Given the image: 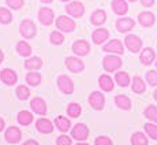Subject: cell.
<instances>
[{"instance_id": "obj_15", "label": "cell", "mask_w": 157, "mask_h": 145, "mask_svg": "<svg viewBox=\"0 0 157 145\" xmlns=\"http://www.w3.org/2000/svg\"><path fill=\"white\" fill-rule=\"evenodd\" d=\"M116 28L119 32L124 33V32H127V30H131L134 28V21H132L131 18H120L116 22Z\"/></svg>"}, {"instance_id": "obj_37", "label": "cell", "mask_w": 157, "mask_h": 145, "mask_svg": "<svg viewBox=\"0 0 157 145\" xmlns=\"http://www.w3.org/2000/svg\"><path fill=\"white\" fill-rule=\"evenodd\" d=\"M17 95H18V97H19L21 100H26V99L29 97L30 92H29V89H28L26 86L21 85V86L17 88Z\"/></svg>"}, {"instance_id": "obj_51", "label": "cell", "mask_w": 157, "mask_h": 145, "mask_svg": "<svg viewBox=\"0 0 157 145\" xmlns=\"http://www.w3.org/2000/svg\"><path fill=\"white\" fill-rule=\"evenodd\" d=\"M156 67H157V62H156Z\"/></svg>"}, {"instance_id": "obj_18", "label": "cell", "mask_w": 157, "mask_h": 145, "mask_svg": "<svg viewBox=\"0 0 157 145\" xmlns=\"http://www.w3.org/2000/svg\"><path fill=\"white\" fill-rule=\"evenodd\" d=\"M112 10L117 15H124L128 11L127 3H126L124 0H113L112 2Z\"/></svg>"}, {"instance_id": "obj_41", "label": "cell", "mask_w": 157, "mask_h": 145, "mask_svg": "<svg viewBox=\"0 0 157 145\" xmlns=\"http://www.w3.org/2000/svg\"><path fill=\"white\" fill-rule=\"evenodd\" d=\"M7 2V4L10 6V7H13L14 10H18V8H21L23 6V0H6Z\"/></svg>"}, {"instance_id": "obj_16", "label": "cell", "mask_w": 157, "mask_h": 145, "mask_svg": "<svg viewBox=\"0 0 157 145\" xmlns=\"http://www.w3.org/2000/svg\"><path fill=\"white\" fill-rule=\"evenodd\" d=\"M0 77H2L3 82L7 84V85H14L17 82V74L13 70H10V69H4L2 71V74H0Z\"/></svg>"}, {"instance_id": "obj_48", "label": "cell", "mask_w": 157, "mask_h": 145, "mask_svg": "<svg viewBox=\"0 0 157 145\" xmlns=\"http://www.w3.org/2000/svg\"><path fill=\"white\" fill-rule=\"evenodd\" d=\"M41 2H43V3H51L52 0H41Z\"/></svg>"}, {"instance_id": "obj_23", "label": "cell", "mask_w": 157, "mask_h": 145, "mask_svg": "<svg viewBox=\"0 0 157 145\" xmlns=\"http://www.w3.org/2000/svg\"><path fill=\"white\" fill-rule=\"evenodd\" d=\"M107 19V14L104 13L102 10H96L94 13L92 14V23L93 25H102Z\"/></svg>"}, {"instance_id": "obj_40", "label": "cell", "mask_w": 157, "mask_h": 145, "mask_svg": "<svg viewBox=\"0 0 157 145\" xmlns=\"http://www.w3.org/2000/svg\"><path fill=\"white\" fill-rule=\"evenodd\" d=\"M94 143H96V145H112V141H111L108 137H105V135H100V137H97Z\"/></svg>"}, {"instance_id": "obj_49", "label": "cell", "mask_w": 157, "mask_h": 145, "mask_svg": "<svg viewBox=\"0 0 157 145\" xmlns=\"http://www.w3.org/2000/svg\"><path fill=\"white\" fill-rule=\"evenodd\" d=\"M78 145H87V144H78Z\"/></svg>"}, {"instance_id": "obj_14", "label": "cell", "mask_w": 157, "mask_h": 145, "mask_svg": "<svg viewBox=\"0 0 157 145\" xmlns=\"http://www.w3.org/2000/svg\"><path fill=\"white\" fill-rule=\"evenodd\" d=\"M72 49H74V52L78 53V55L85 56V55L89 53L90 47H89V44H87L86 41L79 40V41H77V43H74V45H72Z\"/></svg>"}, {"instance_id": "obj_33", "label": "cell", "mask_w": 157, "mask_h": 145, "mask_svg": "<svg viewBox=\"0 0 157 145\" xmlns=\"http://www.w3.org/2000/svg\"><path fill=\"white\" fill-rule=\"evenodd\" d=\"M67 114H68L70 116H72V118L79 116V114H81V105H79V104H77V103H72V104L68 105V108H67Z\"/></svg>"}, {"instance_id": "obj_24", "label": "cell", "mask_w": 157, "mask_h": 145, "mask_svg": "<svg viewBox=\"0 0 157 145\" xmlns=\"http://www.w3.org/2000/svg\"><path fill=\"white\" fill-rule=\"evenodd\" d=\"M98 82H100L101 89L105 90V92H111V90L113 89V82H112L109 75H101Z\"/></svg>"}, {"instance_id": "obj_8", "label": "cell", "mask_w": 157, "mask_h": 145, "mask_svg": "<svg viewBox=\"0 0 157 145\" xmlns=\"http://www.w3.org/2000/svg\"><path fill=\"white\" fill-rule=\"evenodd\" d=\"M38 19L43 25H51L53 22V11L49 8H41L38 11Z\"/></svg>"}, {"instance_id": "obj_34", "label": "cell", "mask_w": 157, "mask_h": 145, "mask_svg": "<svg viewBox=\"0 0 157 145\" xmlns=\"http://www.w3.org/2000/svg\"><path fill=\"white\" fill-rule=\"evenodd\" d=\"M26 81H28L30 85L36 86V85H38V84H40V81H41V75L38 74V72H29L28 77H26Z\"/></svg>"}, {"instance_id": "obj_9", "label": "cell", "mask_w": 157, "mask_h": 145, "mask_svg": "<svg viewBox=\"0 0 157 145\" xmlns=\"http://www.w3.org/2000/svg\"><path fill=\"white\" fill-rule=\"evenodd\" d=\"M89 101L96 110H102V107H104V95L100 92H93L89 97Z\"/></svg>"}, {"instance_id": "obj_1", "label": "cell", "mask_w": 157, "mask_h": 145, "mask_svg": "<svg viewBox=\"0 0 157 145\" xmlns=\"http://www.w3.org/2000/svg\"><path fill=\"white\" fill-rule=\"evenodd\" d=\"M19 30H21V34L25 38H32V37H34V34H36V25L33 23V21L25 19L21 23Z\"/></svg>"}, {"instance_id": "obj_17", "label": "cell", "mask_w": 157, "mask_h": 145, "mask_svg": "<svg viewBox=\"0 0 157 145\" xmlns=\"http://www.w3.org/2000/svg\"><path fill=\"white\" fill-rule=\"evenodd\" d=\"M109 37V32L107 29H97L93 33V41L94 44H102L105 40H108Z\"/></svg>"}, {"instance_id": "obj_2", "label": "cell", "mask_w": 157, "mask_h": 145, "mask_svg": "<svg viewBox=\"0 0 157 145\" xmlns=\"http://www.w3.org/2000/svg\"><path fill=\"white\" fill-rule=\"evenodd\" d=\"M66 10H67V13L70 14L71 17H74V18L82 17L83 13H85V7H83V4L81 2H72V3H70V4H67Z\"/></svg>"}, {"instance_id": "obj_4", "label": "cell", "mask_w": 157, "mask_h": 145, "mask_svg": "<svg viewBox=\"0 0 157 145\" xmlns=\"http://www.w3.org/2000/svg\"><path fill=\"white\" fill-rule=\"evenodd\" d=\"M126 45H127V48L131 52L137 53L138 51L141 49V47H142V41H141V38L138 37V36L128 34L127 37H126Z\"/></svg>"}, {"instance_id": "obj_11", "label": "cell", "mask_w": 157, "mask_h": 145, "mask_svg": "<svg viewBox=\"0 0 157 145\" xmlns=\"http://www.w3.org/2000/svg\"><path fill=\"white\" fill-rule=\"evenodd\" d=\"M6 140L10 144H17L21 141V131L18 127H8V130L6 131Z\"/></svg>"}, {"instance_id": "obj_31", "label": "cell", "mask_w": 157, "mask_h": 145, "mask_svg": "<svg viewBox=\"0 0 157 145\" xmlns=\"http://www.w3.org/2000/svg\"><path fill=\"white\" fill-rule=\"evenodd\" d=\"M132 90L135 93H144L145 92V84L142 81V78L140 77H135L132 80Z\"/></svg>"}, {"instance_id": "obj_19", "label": "cell", "mask_w": 157, "mask_h": 145, "mask_svg": "<svg viewBox=\"0 0 157 145\" xmlns=\"http://www.w3.org/2000/svg\"><path fill=\"white\" fill-rule=\"evenodd\" d=\"M138 21H140V23L142 26H152L153 23H155V15L152 13H147V11H145V13H141L140 17H138Z\"/></svg>"}, {"instance_id": "obj_52", "label": "cell", "mask_w": 157, "mask_h": 145, "mask_svg": "<svg viewBox=\"0 0 157 145\" xmlns=\"http://www.w3.org/2000/svg\"><path fill=\"white\" fill-rule=\"evenodd\" d=\"M63 2H67V0H63Z\"/></svg>"}, {"instance_id": "obj_5", "label": "cell", "mask_w": 157, "mask_h": 145, "mask_svg": "<svg viewBox=\"0 0 157 145\" xmlns=\"http://www.w3.org/2000/svg\"><path fill=\"white\" fill-rule=\"evenodd\" d=\"M56 25H57V28L60 30H63V32H71V30L75 29V22L72 19H70V18L64 17V15L57 18Z\"/></svg>"}, {"instance_id": "obj_20", "label": "cell", "mask_w": 157, "mask_h": 145, "mask_svg": "<svg viewBox=\"0 0 157 145\" xmlns=\"http://www.w3.org/2000/svg\"><path fill=\"white\" fill-rule=\"evenodd\" d=\"M155 56H156V53L152 48H145L142 51V53H141V62L144 65H150L155 60Z\"/></svg>"}, {"instance_id": "obj_39", "label": "cell", "mask_w": 157, "mask_h": 145, "mask_svg": "<svg viewBox=\"0 0 157 145\" xmlns=\"http://www.w3.org/2000/svg\"><path fill=\"white\" fill-rule=\"evenodd\" d=\"M51 41H52L53 44H62L63 41H64V37H63V34H60V33L53 32L52 34H51Z\"/></svg>"}, {"instance_id": "obj_30", "label": "cell", "mask_w": 157, "mask_h": 145, "mask_svg": "<svg viewBox=\"0 0 157 145\" xmlns=\"http://www.w3.org/2000/svg\"><path fill=\"white\" fill-rule=\"evenodd\" d=\"M17 49H18V53L22 56H29L30 52H32V48H30V45L28 43H25V41H19L17 45Z\"/></svg>"}, {"instance_id": "obj_45", "label": "cell", "mask_w": 157, "mask_h": 145, "mask_svg": "<svg viewBox=\"0 0 157 145\" xmlns=\"http://www.w3.org/2000/svg\"><path fill=\"white\" fill-rule=\"evenodd\" d=\"M3 127H4V122H3V119L0 118V131L3 130Z\"/></svg>"}, {"instance_id": "obj_10", "label": "cell", "mask_w": 157, "mask_h": 145, "mask_svg": "<svg viewBox=\"0 0 157 145\" xmlns=\"http://www.w3.org/2000/svg\"><path fill=\"white\" fill-rule=\"evenodd\" d=\"M66 65H67V67L70 69L71 71H74V72L82 71L83 67H85V66H83V63H82V60H79L77 58H72V56H70V58L66 59Z\"/></svg>"}, {"instance_id": "obj_26", "label": "cell", "mask_w": 157, "mask_h": 145, "mask_svg": "<svg viewBox=\"0 0 157 145\" xmlns=\"http://www.w3.org/2000/svg\"><path fill=\"white\" fill-rule=\"evenodd\" d=\"M55 125L59 130L62 131H67L70 129V120L67 118H63V116H57L55 119Z\"/></svg>"}, {"instance_id": "obj_44", "label": "cell", "mask_w": 157, "mask_h": 145, "mask_svg": "<svg viewBox=\"0 0 157 145\" xmlns=\"http://www.w3.org/2000/svg\"><path fill=\"white\" fill-rule=\"evenodd\" d=\"M23 145H38V143H36L34 140H29V141H26Z\"/></svg>"}, {"instance_id": "obj_47", "label": "cell", "mask_w": 157, "mask_h": 145, "mask_svg": "<svg viewBox=\"0 0 157 145\" xmlns=\"http://www.w3.org/2000/svg\"><path fill=\"white\" fill-rule=\"evenodd\" d=\"M153 96H155V99H156V100H157V89L155 90V93H153Z\"/></svg>"}, {"instance_id": "obj_32", "label": "cell", "mask_w": 157, "mask_h": 145, "mask_svg": "<svg viewBox=\"0 0 157 145\" xmlns=\"http://www.w3.org/2000/svg\"><path fill=\"white\" fill-rule=\"evenodd\" d=\"M145 116H146L147 119H150L152 122H157V107L149 105V107L145 110Z\"/></svg>"}, {"instance_id": "obj_22", "label": "cell", "mask_w": 157, "mask_h": 145, "mask_svg": "<svg viewBox=\"0 0 157 145\" xmlns=\"http://www.w3.org/2000/svg\"><path fill=\"white\" fill-rule=\"evenodd\" d=\"M115 103H116V105L120 107L122 110H130V108H131V101H130V99L124 95L116 96V97H115Z\"/></svg>"}, {"instance_id": "obj_3", "label": "cell", "mask_w": 157, "mask_h": 145, "mask_svg": "<svg viewBox=\"0 0 157 145\" xmlns=\"http://www.w3.org/2000/svg\"><path fill=\"white\" fill-rule=\"evenodd\" d=\"M87 134H89V129H87V126L83 125V123L75 125L74 129H72V131H71V135L74 137V140H78V141L85 140L87 137Z\"/></svg>"}, {"instance_id": "obj_27", "label": "cell", "mask_w": 157, "mask_h": 145, "mask_svg": "<svg viewBox=\"0 0 157 145\" xmlns=\"http://www.w3.org/2000/svg\"><path fill=\"white\" fill-rule=\"evenodd\" d=\"M33 120V115L29 112V111H21L19 114H18V122L21 123V125H30Z\"/></svg>"}, {"instance_id": "obj_6", "label": "cell", "mask_w": 157, "mask_h": 145, "mask_svg": "<svg viewBox=\"0 0 157 145\" xmlns=\"http://www.w3.org/2000/svg\"><path fill=\"white\" fill-rule=\"evenodd\" d=\"M57 84H59V88L63 93L66 95H71L72 90H74V85H72V81L67 75H60L59 80H57Z\"/></svg>"}, {"instance_id": "obj_42", "label": "cell", "mask_w": 157, "mask_h": 145, "mask_svg": "<svg viewBox=\"0 0 157 145\" xmlns=\"http://www.w3.org/2000/svg\"><path fill=\"white\" fill-rule=\"evenodd\" d=\"M56 144L57 145H71V140L67 135H60V137H57Z\"/></svg>"}, {"instance_id": "obj_43", "label": "cell", "mask_w": 157, "mask_h": 145, "mask_svg": "<svg viewBox=\"0 0 157 145\" xmlns=\"http://www.w3.org/2000/svg\"><path fill=\"white\" fill-rule=\"evenodd\" d=\"M141 3H142V6H145V7H150V6H153L155 0H141Z\"/></svg>"}, {"instance_id": "obj_21", "label": "cell", "mask_w": 157, "mask_h": 145, "mask_svg": "<svg viewBox=\"0 0 157 145\" xmlns=\"http://www.w3.org/2000/svg\"><path fill=\"white\" fill-rule=\"evenodd\" d=\"M36 126H37V130L41 133H52V130H53L52 123L48 119H38Z\"/></svg>"}, {"instance_id": "obj_25", "label": "cell", "mask_w": 157, "mask_h": 145, "mask_svg": "<svg viewBox=\"0 0 157 145\" xmlns=\"http://www.w3.org/2000/svg\"><path fill=\"white\" fill-rule=\"evenodd\" d=\"M43 66V62H41L40 58H36V56H33V58L28 59L25 62V67L29 69V70H38V69Z\"/></svg>"}, {"instance_id": "obj_35", "label": "cell", "mask_w": 157, "mask_h": 145, "mask_svg": "<svg viewBox=\"0 0 157 145\" xmlns=\"http://www.w3.org/2000/svg\"><path fill=\"white\" fill-rule=\"evenodd\" d=\"M13 17H11V13L7 10V8H0V22L2 23H10Z\"/></svg>"}, {"instance_id": "obj_46", "label": "cell", "mask_w": 157, "mask_h": 145, "mask_svg": "<svg viewBox=\"0 0 157 145\" xmlns=\"http://www.w3.org/2000/svg\"><path fill=\"white\" fill-rule=\"evenodd\" d=\"M3 62V53H2V51H0V63Z\"/></svg>"}, {"instance_id": "obj_12", "label": "cell", "mask_w": 157, "mask_h": 145, "mask_svg": "<svg viewBox=\"0 0 157 145\" xmlns=\"http://www.w3.org/2000/svg\"><path fill=\"white\" fill-rule=\"evenodd\" d=\"M102 51H105V52L120 53V55H122V53L124 52V51H123V45H122V43H120L119 40H112L111 43H108L107 45H104Z\"/></svg>"}, {"instance_id": "obj_38", "label": "cell", "mask_w": 157, "mask_h": 145, "mask_svg": "<svg viewBox=\"0 0 157 145\" xmlns=\"http://www.w3.org/2000/svg\"><path fill=\"white\" fill-rule=\"evenodd\" d=\"M146 80L149 82V85L152 86H156L157 85V71L155 70H150L146 72Z\"/></svg>"}, {"instance_id": "obj_7", "label": "cell", "mask_w": 157, "mask_h": 145, "mask_svg": "<svg viewBox=\"0 0 157 145\" xmlns=\"http://www.w3.org/2000/svg\"><path fill=\"white\" fill-rule=\"evenodd\" d=\"M122 66V60L120 58H117V56H107V58H104V67L107 71H115L117 70V69Z\"/></svg>"}, {"instance_id": "obj_50", "label": "cell", "mask_w": 157, "mask_h": 145, "mask_svg": "<svg viewBox=\"0 0 157 145\" xmlns=\"http://www.w3.org/2000/svg\"><path fill=\"white\" fill-rule=\"evenodd\" d=\"M128 2H135V0H128Z\"/></svg>"}, {"instance_id": "obj_28", "label": "cell", "mask_w": 157, "mask_h": 145, "mask_svg": "<svg viewBox=\"0 0 157 145\" xmlns=\"http://www.w3.org/2000/svg\"><path fill=\"white\" fill-rule=\"evenodd\" d=\"M115 80H116V82L119 84L120 86H127L130 84V77L127 72L124 71H120V72H116V75H115Z\"/></svg>"}, {"instance_id": "obj_13", "label": "cell", "mask_w": 157, "mask_h": 145, "mask_svg": "<svg viewBox=\"0 0 157 145\" xmlns=\"http://www.w3.org/2000/svg\"><path fill=\"white\" fill-rule=\"evenodd\" d=\"M32 108L34 112L40 114V115H45V114H47V104H45V101L40 97H36L32 100Z\"/></svg>"}, {"instance_id": "obj_29", "label": "cell", "mask_w": 157, "mask_h": 145, "mask_svg": "<svg viewBox=\"0 0 157 145\" xmlns=\"http://www.w3.org/2000/svg\"><path fill=\"white\" fill-rule=\"evenodd\" d=\"M131 144L132 145H147V138L142 133H134L131 135Z\"/></svg>"}, {"instance_id": "obj_36", "label": "cell", "mask_w": 157, "mask_h": 145, "mask_svg": "<svg viewBox=\"0 0 157 145\" xmlns=\"http://www.w3.org/2000/svg\"><path fill=\"white\" fill-rule=\"evenodd\" d=\"M145 130H146V133L153 138V140H157V125L146 123V125H145Z\"/></svg>"}]
</instances>
